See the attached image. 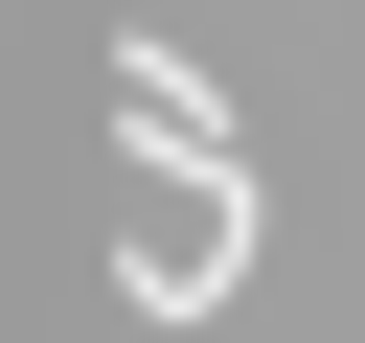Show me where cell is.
<instances>
[{"label": "cell", "instance_id": "cell-1", "mask_svg": "<svg viewBox=\"0 0 365 343\" xmlns=\"http://www.w3.org/2000/svg\"><path fill=\"white\" fill-rule=\"evenodd\" d=\"M228 252H251V206H160L137 229V297H228Z\"/></svg>", "mask_w": 365, "mask_h": 343}, {"label": "cell", "instance_id": "cell-2", "mask_svg": "<svg viewBox=\"0 0 365 343\" xmlns=\"http://www.w3.org/2000/svg\"><path fill=\"white\" fill-rule=\"evenodd\" d=\"M114 91H137V137H182V160H228V91H205V69H182V46H137V69H114Z\"/></svg>", "mask_w": 365, "mask_h": 343}]
</instances>
